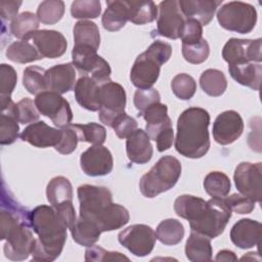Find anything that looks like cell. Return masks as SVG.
I'll list each match as a JSON object with an SVG mask.
<instances>
[{"label": "cell", "instance_id": "20", "mask_svg": "<svg viewBox=\"0 0 262 262\" xmlns=\"http://www.w3.org/2000/svg\"><path fill=\"white\" fill-rule=\"evenodd\" d=\"M261 223L249 218L238 220L230 230V239L241 249H250L259 245Z\"/></svg>", "mask_w": 262, "mask_h": 262}, {"label": "cell", "instance_id": "11", "mask_svg": "<svg viewBox=\"0 0 262 262\" xmlns=\"http://www.w3.org/2000/svg\"><path fill=\"white\" fill-rule=\"evenodd\" d=\"M118 241L131 254L137 257H144L154 250L157 234L148 225L133 224L118 234Z\"/></svg>", "mask_w": 262, "mask_h": 262}, {"label": "cell", "instance_id": "6", "mask_svg": "<svg viewBox=\"0 0 262 262\" xmlns=\"http://www.w3.org/2000/svg\"><path fill=\"white\" fill-rule=\"evenodd\" d=\"M217 20L225 30L239 34H248L256 26L257 11L255 7L249 3L230 1L218 9Z\"/></svg>", "mask_w": 262, "mask_h": 262}, {"label": "cell", "instance_id": "24", "mask_svg": "<svg viewBox=\"0 0 262 262\" xmlns=\"http://www.w3.org/2000/svg\"><path fill=\"white\" fill-rule=\"evenodd\" d=\"M141 116L146 122V133L154 141L162 132L172 127L171 119L168 116V107L164 103L156 102L151 104L142 113Z\"/></svg>", "mask_w": 262, "mask_h": 262}, {"label": "cell", "instance_id": "31", "mask_svg": "<svg viewBox=\"0 0 262 262\" xmlns=\"http://www.w3.org/2000/svg\"><path fill=\"white\" fill-rule=\"evenodd\" d=\"M6 57L17 63H28L43 58L34 43L30 40H20L11 43L6 49Z\"/></svg>", "mask_w": 262, "mask_h": 262}, {"label": "cell", "instance_id": "25", "mask_svg": "<svg viewBox=\"0 0 262 262\" xmlns=\"http://www.w3.org/2000/svg\"><path fill=\"white\" fill-rule=\"evenodd\" d=\"M100 85L89 76H82L74 86L77 102L84 108L96 112L99 110Z\"/></svg>", "mask_w": 262, "mask_h": 262}, {"label": "cell", "instance_id": "14", "mask_svg": "<svg viewBox=\"0 0 262 262\" xmlns=\"http://www.w3.org/2000/svg\"><path fill=\"white\" fill-rule=\"evenodd\" d=\"M159 16L157 20V32L160 36L169 39H178L185 23L178 1L166 0L159 4Z\"/></svg>", "mask_w": 262, "mask_h": 262}, {"label": "cell", "instance_id": "1", "mask_svg": "<svg viewBox=\"0 0 262 262\" xmlns=\"http://www.w3.org/2000/svg\"><path fill=\"white\" fill-rule=\"evenodd\" d=\"M77 194L80 203L79 217L93 223L101 232L119 229L128 223V210L113 203L107 187L83 184L78 187Z\"/></svg>", "mask_w": 262, "mask_h": 262}, {"label": "cell", "instance_id": "18", "mask_svg": "<svg viewBox=\"0 0 262 262\" xmlns=\"http://www.w3.org/2000/svg\"><path fill=\"white\" fill-rule=\"evenodd\" d=\"M34 43L43 57L57 58L61 56L68 47L66 37L55 30H39L29 39Z\"/></svg>", "mask_w": 262, "mask_h": 262}, {"label": "cell", "instance_id": "12", "mask_svg": "<svg viewBox=\"0 0 262 262\" xmlns=\"http://www.w3.org/2000/svg\"><path fill=\"white\" fill-rule=\"evenodd\" d=\"M262 40L256 39H229L223 49L222 57L228 66H237L249 62L261 63Z\"/></svg>", "mask_w": 262, "mask_h": 262}, {"label": "cell", "instance_id": "38", "mask_svg": "<svg viewBox=\"0 0 262 262\" xmlns=\"http://www.w3.org/2000/svg\"><path fill=\"white\" fill-rule=\"evenodd\" d=\"M17 75L15 70L6 63L0 66V101L1 111L6 110L13 101L10 98L12 91L15 88Z\"/></svg>", "mask_w": 262, "mask_h": 262}, {"label": "cell", "instance_id": "7", "mask_svg": "<svg viewBox=\"0 0 262 262\" xmlns=\"http://www.w3.org/2000/svg\"><path fill=\"white\" fill-rule=\"evenodd\" d=\"M46 196L68 228H70L76 221V212L73 206V188L70 180L63 176L53 177L47 184Z\"/></svg>", "mask_w": 262, "mask_h": 262}, {"label": "cell", "instance_id": "28", "mask_svg": "<svg viewBox=\"0 0 262 262\" xmlns=\"http://www.w3.org/2000/svg\"><path fill=\"white\" fill-rule=\"evenodd\" d=\"M106 5L107 7L101 17L102 27L110 32L121 30L129 20L127 2L121 0L106 1Z\"/></svg>", "mask_w": 262, "mask_h": 262}, {"label": "cell", "instance_id": "26", "mask_svg": "<svg viewBox=\"0 0 262 262\" xmlns=\"http://www.w3.org/2000/svg\"><path fill=\"white\" fill-rule=\"evenodd\" d=\"M211 238L196 231L190 232L185 244V256L192 262H204L212 260Z\"/></svg>", "mask_w": 262, "mask_h": 262}, {"label": "cell", "instance_id": "52", "mask_svg": "<svg viewBox=\"0 0 262 262\" xmlns=\"http://www.w3.org/2000/svg\"><path fill=\"white\" fill-rule=\"evenodd\" d=\"M224 202L231 210V212L233 211L237 214H249L255 208V202L239 193H232L231 195L226 196Z\"/></svg>", "mask_w": 262, "mask_h": 262}, {"label": "cell", "instance_id": "27", "mask_svg": "<svg viewBox=\"0 0 262 262\" xmlns=\"http://www.w3.org/2000/svg\"><path fill=\"white\" fill-rule=\"evenodd\" d=\"M228 72L238 84L258 91L261 84L262 66L257 62H249L237 66H228Z\"/></svg>", "mask_w": 262, "mask_h": 262}, {"label": "cell", "instance_id": "33", "mask_svg": "<svg viewBox=\"0 0 262 262\" xmlns=\"http://www.w3.org/2000/svg\"><path fill=\"white\" fill-rule=\"evenodd\" d=\"M73 239L84 247H91L98 242L101 231L91 222L79 217L70 227Z\"/></svg>", "mask_w": 262, "mask_h": 262}, {"label": "cell", "instance_id": "45", "mask_svg": "<svg viewBox=\"0 0 262 262\" xmlns=\"http://www.w3.org/2000/svg\"><path fill=\"white\" fill-rule=\"evenodd\" d=\"M210 54V46L206 39L193 44H182V55L186 61L193 64L204 62Z\"/></svg>", "mask_w": 262, "mask_h": 262}, {"label": "cell", "instance_id": "44", "mask_svg": "<svg viewBox=\"0 0 262 262\" xmlns=\"http://www.w3.org/2000/svg\"><path fill=\"white\" fill-rule=\"evenodd\" d=\"M101 12L98 0H77L71 5V14L74 18H96Z\"/></svg>", "mask_w": 262, "mask_h": 262}, {"label": "cell", "instance_id": "4", "mask_svg": "<svg viewBox=\"0 0 262 262\" xmlns=\"http://www.w3.org/2000/svg\"><path fill=\"white\" fill-rule=\"evenodd\" d=\"M181 175V164L172 156L162 157L139 181V189L143 196L152 199L171 189Z\"/></svg>", "mask_w": 262, "mask_h": 262}, {"label": "cell", "instance_id": "23", "mask_svg": "<svg viewBox=\"0 0 262 262\" xmlns=\"http://www.w3.org/2000/svg\"><path fill=\"white\" fill-rule=\"evenodd\" d=\"M222 0H180V10L186 18H193L207 26L213 18Z\"/></svg>", "mask_w": 262, "mask_h": 262}, {"label": "cell", "instance_id": "47", "mask_svg": "<svg viewBox=\"0 0 262 262\" xmlns=\"http://www.w3.org/2000/svg\"><path fill=\"white\" fill-rule=\"evenodd\" d=\"M60 139L54 148L61 155H70L76 149L78 141H80L79 135L76 129L73 127V124L60 128Z\"/></svg>", "mask_w": 262, "mask_h": 262}, {"label": "cell", "instance_id": "16", "mask_svg": "<svg viewBox=\"0 0 262 262\" xmlns=\"http://www.w3.org/2000/svg\"><path fill=\"white\" fill-rule=\"evenodd\" d=\"M161 66L163 64L146 50L140 53L130 72L132 84L138 89L151 88L160 76Z\"/></svg>", "mask_w": 262, "mask_h": 262}, {"label": "cell", "instance_id": "55", "mask_svg": "<svg viewBox=\"0 0 262 262\" xmlns=\"http://www.w3.org/2000/svg\"><path fill=\"white\" fill-rule=\"evenodd\" d=\"M173 139H174V132H173V127L168 128L167 130H165L164 132H162L157 138H156V142H157V148L159 151H164L169 149L172 146L173 143Z\"/></svg>", "mask_w": 262, "mask_h": 262}, {"label": "cell", "instance_id": "15", "mask_svg": "<svg viewBox=\"0 0 262 262\" xmlns=\"http://www.w3.org/2000/svg\"><path fill=\"white\" fill-rule=\"evenodd\" d=\"M80 166L83 172L92 177L104 176L112 172L114 160L108 148L102 145H92L80 156Z\"/></svg>", "mask_w": 262, "mask_h": 262}, {"label": "cell", "instance_id": "3", "mask_svg": "<svg viewBox=\"0 0 262 262\" xmlns=\"http://www.w3.org/2000/svg\"><path fill=\"white\" fill-rule=\"evenodd\" d=\"M209 124L210 115L205 108L191 106L183 111L177 121V152L189 159L204 157L210 148Z\"/></svg>", "mask_w": 262, "mask_h": 262}, {"label": "cell", "instance_id": "49", "mask_svg": "<svg viewBox=\"0 0 262 262\" xmlns=\"http://www.w3.org/2000/svg\"><path fill=\"white\" fill-rule=\"evenodd\" d=\"M129 261V258L120 252L106 251L99 246H91L85 251V261Z\"/></svg>", "mask_w": 262, "mask_h": 262}, {"label": "cell", "instance_id": "53", "mask_svg": "<svg viewBox=\"0 0 262 262\" xmlns=\"http://www.w3.org/2000/svg\"><path fill=\"white\" fill-rule=\"evenodd\" d=\"M146 51L156 57L162 64H164L171 57L172 46L167 42L156 40L148 46Z\"/></svg>", "mask_w": 262, "mask_h": 262}, {"label": "cell", "instance_id": "5", "mask_svg": "<svg viewBox=\"0 0 262 262\" xmlns=\"http://www.w3.org/2000/svg\"><path fill=\"white\" fill-rule=\"evenodd\" d=\"M230 218L231 210L224 202V199L212 198L207 201V206L200 216L189 222V226L192 231L215 238L224 231Z\"/></svg>", "mask_w": 262, "mask_h": 262}, {"label": "cell", "instance_id": "9", "mask_svg": "<svg viewBox=\"0 0 262 262\" xmlns=\"http://www.w3.org/2000/svg\"><path fill=\"white\" fill-rule=\"evenodd\" d=\"M126 92L122 85L108 81L100 85L98 116L101 123L112 127L114 120L125 113Z\"/></svg>", "mask_w": 262, "mask_h": 262}, {"label": "cell", "instance_id": "30", "mask_svg": "<svg viewBox=\"0 0 262 262\" xmlns=\"http://www.w3.org/2000/svg\"><path fill=\"white\" fill-rule=\"evenodd\" d=\"M206 206L207 201L202 198L190 194H182L175 200L174 211L179 217L190 222L200 216V214L205 210Z\"/></svg>", "mask_w": 262, "mask_h": 262}, {"label": "cell", "instance_id": "54", "mask_svg": "<svg viewBox=\"0 0 262 262\" xmlns=\"http://www.w3.org/2000/svg\"><path fill=\"white\" fill-rule=\"evenodd\" d=\"M21 1L15 0H1L0 1V14L3 20H13L18 14V8Z\"/></svg>", "mask_w": 262, "mask_h": 262}, {"label": "cell", "instance_id": "41", "mask_svg": "<svg viewBox=\"0 0 262 262\" xmlns=\"http://www.w3.org/2000/svg\"><path fill=\"white\" fill-rule=\"evenodd\" d=\"M64 13V3L60 0H46L39 4L37 17L44 25H54Z\"/></svg>", "mask_w": 262, "mask_h": 262}, {"label": "cell", "instance_id": "35", "mask_svg": "<svg viewBox=\"0 0 262 262\" xmlns=\"http://www.w3.org/2000/svg\"><path fill=\"white\" fill-rule=\"evenodd\" d=\"M157 238L166 246H175L179 244L184 236V227L176 219L169 218L161 221L156 230Z\"/></svg>", "mask_w": 262, "mask_h": 262}, {"label": "cell", "instance_id": "48", "mask_svg": "<svg viewBox=\"0 0 262 262\" xmlns=\"http://www.w3.org/2000/svg\"><path fill=\"white\" fill-rule=\"evenodd\" d=\"M134 105L138 111V116H141L142 113L156 102H161V96L157 89H137L134 93Z\"/></svg>", "mask_w": 262, "mask_h": 262}, {"label": "cell", "instance_id": "17", "mask_svg": "<svg viewBox=\"0 0 262 262\" xmlns=\"http://www.w3.org/2000/svg\"><path fill=\"white\" fill-rule=\"evenodd\" d=\"M214 140L227 145L234 142L244 131V122L241 115L232 110L225 111L217 116L213 124Z\"/></svg>", "mask_w": 262, "mask_h": 262}, {"label": "cell", "instance_id": "29", "mask_svg": "<svg viewBox=\"0 0 262 262\" xmlns=\"http://www.w3.org/2000/svg\"><path fill=\"white\" fill-rule=\"evenodd\" d=\"M74 41L77 47H86L97 51L100 45V35L96 24L87 19L77 21L74 27Z\"/></svg>", "mask_w": 262, "mask_h": 262}, {"label": "cell", "instance_id": "36", "mask_svg": "<svg viewBox=\"0 0 262 262\" xmlns=\"http://www.w3.org/2000/svg\"><path fill=\"white\" fill-rule=\"evenodd\" d=\"M39 21L37 15L33 12L24 11L11 21L10 33L17 39L29 40L30 37L38 31Z\"/></svg>", "mask_w": 262, "mask_h": 262}, {"label": "cell", "instance_id": "34", "mask_svg": "<svg viewBox=\"0 0 262 262\" xmlns=\"http://www.w3.org/2000/svg\"><path fill=\"white\" fill-rule=\"evenodd\" d=\"M200 85L206 94L217 97L225 92L227 81L223 72L216 69H208L202 73Z\"/></svg>", "mask_w": 262, "mask_h": 262}, {"label": "cell", "instance_id": "42", "mask_svg": "<svg viewBox=\"0 0 262 262\" xmlns=\"http://www.w3.org/2000/svg\"><path fill=\"white\" fill-rule=\"evenodd\" d=\"M76 129L80 141L92 143L93 145H101L106 139V130L97 123L73 124Z\"/></svg>", "mask_w": 262, "mask_h": 262}, {"label": "cell", "instance_id": "50", "mask_svg": "<svg viewBox=\"0 0 262 262\" xmlns=\"http://www.w3.org/2000/svg\"><path fill=\"white\" fill-rule=\"evenodd\" d=\"M112 128L119 138L124 139L130 136L137 129V122L134 118L123 113L114 120Z\"/></svg>", "mask_w": 262, "mask_h": 262}, {"label": "cell", "instance_id": "21", "mask_svg": "<svg viewBox=\"0 0 262 262\" xmlns=\"http://www.w3.org/2000/svg\"><path fill=\"white\" fill-rule=\"evenodd\" d=\"M47 90L59 94L71 91L76 84V72L73 63L56 64L46 70Z\"/></svg>", "mask_w": 262, "mask_h": 262}, {"label": "cell", "instance_id": "39", "mask_svg": "<svg viewBox=\"0 0 262 262\" xmlns=\"http://www.w3.org/2000/svg\"><path fill=\"white\" fill-rule=\"evenodd\" d=\"M204 188L212 198H225L231 188L228 176L220 171H212L205 176Z\"/></svg>", "mask_w": 262, "mask_h": 262}, {"label": "cell", "instance_id": "8", "mask_svg": "<svg viewBox=\"0 0 262 262\" xmlns=\"http://www.w3.org/2000/svg\"><path fill=\"white\" fill-rule=\"evenodd\" d=\"M72 59L73 66L81 75H91V78L99 84L111 81V67L105 59L96 53V50L74 46L72 50Z\"/></svg>", "mask_w": 262, "mask_h": 262}, {"label": "cell", "instance_id": "10", "mask_svg": "<svg viewBox=\"0 0 262 262\" xmlns=\"http://www.w3.org/2000/svg\"><path fill=\"white\" fill-rule=\"evenodd\" d=\"M38 112L48 117L59 128L69 126L73 119V113L69 101L59 93L46 90L36 95L34 100Z\"/></svg>", "mask_w": 262, "mask_h": 262}, {"label": "cell", "instance_id": "2", "mask_svg": "<svg viewBox=\"0 0 262 262\" xmlns=\"http://www.w3.org/2000/svg\"><path fill=\"white\" fill-rule=\"evenodd\" d=\"M30 225L38 239L32 253L34 261L50 262L59 257L67 241L68 226L52 206L41 205L29 215Z\"/></svg>", "mask_w": 262, "mask_h": 262}, {"label": "cell", "instance_id": "51", "mask_svg": "<svg viewBox=\"0 0 262 262\" xmlns=\"http://www.w3.org/2000/svg\"><path fill=\"white\" fill-rule=\"evenodd\" d=\"M182 44H193L203 39V27L200 21L193 18H186L181 36Z\"/></svg>", "mask_w": 262, "mask_h": 262}, {"label": "cell", "instance_id": "19", "mask_svg": "<svg viewBox=\"0 0 262 262\" xmlns=\"http://www.w3.org/2000/svg\"><path fill=\"white\" fill-rule=\"evenodd\" d=\"M60 130L48 126L43 121H38L24 129L20 139L36 147L45 148L55 146L60 139Z\"/></svg>", "mask_w": 262, "mask_h": 262}, {"label": "cell", "instance_id": "46", "mask_svg": "<svg viewBox=\"0 0 262 262\" xmlns=\"http://www.w3.org/2000/svg\"><path fill=\"white\" fill-rule=\"evenodd\" d=\"M13 113L16 120L21 124L35 123L40 117V113L38 112L35 102L28 97H25L15 103Z\"/></svg>", "mask_w": 262, "mask_h": 262}, {"label": "cell", "instance_id": "56", "mask_svg": "<svg viewBox=\"0 0 262 262\" xmlns=\"http://www.w3.org/2000/svg\"><path fill=\"white\" fill-rule=\"evenodd\" d=\"M215 260L216 261H236L237 257L235 256L234 252L230 250H222L218 252Z\"/></svg>", "mask_w": 262, "mask_h": 262}, {"label": "cell", "instance_id": "40", "mask_svg": "<svg viewBox=\"0 0 262 262\" xmlns=\"http://www.w3.org/2000/svg\"><path fill=\"white\" fill-rule=\"evenodd\" d=\"M23 85L31 94H39L46 91V70L38 66L26 68L23 75Z\"/></svg>", "mask_w": 262, "mask_h": 262}, {"label": "cell", "instance_id": "32", "mask_svg": "<svg viewBox=\"0 0 262 262\" xmlns=\"http://www.w3.org/2000/svg\"><path fill=\"white\" fill-rule=\"evenodd\" d=\"M128 19L135 25H145L158 17V7L152 1H126Z\"/></svg>", "mask_w": 262, "mask_h": 262}, {"label": "cell", "instance_id": "43", "mask_svg": "<svg viewBox=\"0 0 262 262\" xmlns=\"http://www.w3.org/2000/svg\"><path fill=\"white\" fill-rule=\"evenodd\" d=\"M171 88L173 93L182 100L190 99L196 90V83L194 79L188 74H178L171 82Z\"/></svg>", "mask_w": 262, "mask_h": 262}, {"label": "cell", "instance_id": "13", "mask_svg": "<svg viewBox=\"0 0 262 262\" xmlns=\"http://www.w3.org/2000/svg\"><path fill=\"white\" fill-rule=\"evenodd\" d=\"M262 163L242 162L234 170L233 180L237 190L253 202L261 201Z\"/></svg>", "mask_w": 262, "mask_h": 262}, {"label": "cell", "instance_id": "37", "mask_svg": "<svg viewBox=\"0 0 262 262\" xmlns=\"http://www.w3.org/2000/svg\"><path fill=\"white\" fill-rule=\"evenodd\" d=\"M15 103L12 102L6 110L2 111L0 116V144L7 145L13 143L18 137V121L16 120L13 110Z\"/></svg>", "mask_w": 262, "mask_h": 262}, {"label": "cell", "instance_id": "22", "mask_svg": "<svg viewBox=\"0 0 262 262\" xmlns=\"http://www.w3.org/2000/svg\"><path fill=\"white\" fill-rule=\"evenodd\" d=\"M128 159L135 164H146L152 157V145L148 134L142 129H136L126 140Z\"/></svg>", "mask_w": 262, "mask_h": 262}]
</instances>
